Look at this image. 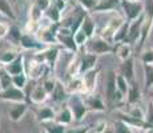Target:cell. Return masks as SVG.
<instances>
[{
	"label": "cell",
	"mask_w": 153,
	"mask_h": 133,
	"mask_svg": "<svg viewBox=\"0 0 153 133\" xmlns=\"http://www.w3.org/2000/svg\"><path fill=\"white\" fill-rule=\"evenodd\" d=\"M10 29L11 25L5 22H0V39H4L10 35Z\"/></svg>",
	"instance_id": "43"
},
{
	"label": "cell",
	"mask_w": 153,
	"mask_h": 133,
	"mask_svg": "<svg viewBox=\"0 0 153 133\" xmlns=\"http://www.w3.org/2000/svg\"><path fill=\"white\" fill-rule=\"evenodd\" d=\"M125 20H123L120 16H113L112 19L108 20V23L105 24V27L101 29V32H100V36L102 37V39L108 40L109 43H113V36L114 33H116V31L119 29V27L124 23Z\"/></svg>",
	"instance_id": "7"
},
{
	"label": "cell",
	"mask_w": 153,
	"mask_h": 133,
	"mask_svg": "<svg viewBox=\"0 0 153 133\" xmlns=\"http://www.w3.org/2000/svg\"><path fill=\"white\" fill-rule=\"evenodd\" d=\"M97 59L99 56L95 55V53L91 52H85L83 56L80 57V76L84 75L85 72L96 68V64H97Z\"/></svg>",
	"instance_id": "15"
},
{
	"label": "cell",
	"mask_w": 153,
	"mask_h": 133,
	"mask_svg": "<svg viewBox=\"0 0 153 133\" xmlns=\"http://www.w3.org/2000/svg\"><path fill=\"white\" fill-rule=\"evenodd\" d=\"M5 69L8 71V73H10L11 76L24 73L25 72V59H24V56L19 55L12 63H10L8 65H5Z\"/></svg>",
	"instance_id": "19"
},
{
	"label": "cell",
	"mask_w": 153,
	"mask_h": 133,
	"mask_svg": "<svg viewBox=\"0 0 153 133\" xmlns=\"http://www.w3.org/2000/svg\"><path fill=\"white\" fill-rule=\"evenodd\" d=\"M84 101L87 104L88 109L92 112H105L107 106H105V103L102 101V99L100 96H96V94L91 93V94H83Z\"/></svg>",
	"instance_id": "14"
},
{
	"label": "cell",
	"mask_w": 153,
	"mask_h": 133,
	"mask_svg": "<svg viewBox=\"0 0 153 133\" xmlns=\"http://www.w3.org/2000/svg\"><path fill=\"white\" fill-rule=\"evenodd\" d=\"M120 7L124 11V15L128 22H133V20L139 19L145 10L143 1H129V0H121Z\"/></svg>",
	"instance_id": "3"
},
{
	"label": "cell",
	"mask_w": 153,
	"mask_h": 133,
	"mask_svg": "<svg viewBox=\"0 0 153 133\" xmlns=\"http://www.w3.org/2000/svg\"><path fill=\"white\" fill-rule=\"evenodd\" d=\"M105 96H107L108 103H119L124 99L121 93L117 92L116 87V72L114 71H109L105 80Z\"/></svg>",
	"instance_id": "4"
},
{
	"label": "cell",
	"mask_w": 153,
	"mask_h": 133,
	"mask_svg": "<svg viewBox=\"0 0 153 133\" xmlns=\"http://www.w3.org/2000/svg\"><path fill=\"white\" fill-rule=\"evenodd\" d=\"M44 16H45L51 23H53V24H60L61 19H63V12H61L60 10H57L55 5L51 4L45 10V12H44Z\"/></svg>",
	"instance_id": "24"
},
{
	"label": "cell",
	"mask_w": 153,
	"mask_h": 133,
	"mask_svg": "<svg viewBox=\"0 0 153 133\" xmlns=\"http://www.w3.org/2000/svg\"><path fill=\"white\" fill-rule=\"evenodd\" d=\"M129 85L131 82L126 80L121 73H116V87H117V92L121 93L124 97H126V93H128Z\"/></svg>",
	"instance_id": "30"
},
{
	"label": "cell",
	"mask_w": 153,
	"mask_h": 133,
	"mask_svg": "<svg viewBox=\"0 0 153 133\" xmlns=\"http://www.w3.org/2000/svg\"><path fill=\"white\" fill-rule=\"evenodd\" d=\"M129 1H141V0H129Z\"/></svg>",
	"instance_id": "50"
},
{
	"label": "cell",
	"mask_w": 153,
	"mask_h": 133,
	"mask_svg": "<svg viewBox=\"0 0 153 133\" xmlns=\"http://www.w3.org/2000/svg\"><path fill=\"white\" fill-rule=\"evenodd\" d=\"M120 73L128 80L129 82L134 81V64L132 59H128L125 61H121V67H120Z\"/></svg>",
	"instance_id": "21"
},
{
	"label": "cell",
	"mask_w": 153,
	"mask_h": 133,
	"mask_svg": "<svg viewBox=\"0 0 153 133\" xmlns=\"http://www.w3.org/2000/svg\"><path fill=\"white\" fill-rule=\"evenodd\" d=\"M99 75H100V68H97V67L88 71V72H85L84 75H81L83 81H84V89H85L84 94L93 93V91H95V88H96V84H97Z\"/></svg>",
	"instance_id": "9"
},
{
	"label": "cell",
	"mask_w": 153,
	"mask_h": 133,
	"mask_svg": "<svg viewBox=\"0 0 153 133\" xmlns=\"http://www.w3.org/2000/svg\"><path fill=\"white\" fill-rule=\"evenodd\" d=\"M19 45L22 47L23 49H27V51H40V49L45 48L43 43H40L39 40H36L33 37V35H29V33H23L22 39L19 41Z\"/></svg>",
	"instance_id": "13"
},
{
	"label": "cell",
	"mask_w": 153,
	"mask_h": 133,
	"mask_svg": "<svg viewBox=\"0 0 153 133\" xmlns=\"http://www.w3.org/2000/svg\"><path fill=\"white\" fill-rule=\"evenodd\" d=\"M121 4V0H100L93 12H111Z\"/></svg>",
	"instance_id": "22"
},
{
	"label": "cell",
	"mask_w": 153,
	"mask_h": 133,
	"mask_svg": "<svg viewBox=\"0 0 153 133\" xmlns=\"http://www.w3.org/2000/svg\"><path fill=\"white\" fill-rule=\"evenodd\" d=\"M146 133H153V126H152L151 129H148V131H146Z\"/></svg>",
	"instance_id": "48"
},
{
	"label": "cell",
	"mask_w": 153,
	"mask_h": 133,
	"mask_svg": "<svg viewBox=\"0 0 153 133\" xmlns=\"http://www.w3.org/2000/svg\"><path fill=\"white\" fill-rule=\"evenodd\" d=\"M67 1H71V0H67Z\"/></svg>",
	"instance_id": "52"
},
{
	"label": "cell",
	"mask_w": 153,
	"mask_h": 133,
	"mask_svg": "<svg viewBox=\"0 0 153 133\" xmlns=\"http://www.w3.org/2000/svg\"><path fill=\"white\" fill-rule=\"evenodd\" d=\"M12 76L8 73L4 65L0 64V89H7V88L12 87Z\"/></svg>",
	"instance_id": "28"
},
{
	"label": "cell",
	"mask_w": 153,
	"mask_h": 133,
	"mask_svg": "<svg viewBox=\"0 0 153 133\" xmlns=\"http://www.w3.org/2000/svg\"><path fill=\"white\" fill-rule=\"evenodd\" d=\"M140 101H141V91L139 85L136 84V81H133L131 82L128 93H126V103H128V105H134L139 104Z\"/></svg>",
	"instance_id": "20"
},
{
	"label": "cell",
	"mask_w": 153,
	"mask_h": 133,
	"mask_svg": "<svg viewBox=\"0 0 153 133\" xmlns=\"http://www.w3.org/2000/svg\"><path fill=\"white\" fill-rule=\"evenodd\" d=\"M43 16H44V11L33 3L32 7L29 8V20H33V22H42Z\"/></svg>",
	"instance_id": "36"
},
{
	"label": "cell",
	"mask_w": 153,
	"mask_h": 133,
	"mask_svg": "<svg viewBox=\"0 0 153 133\" xmlns=\"http://www.w3.org/2000/svg\"><path fill=\"white\" fill-rule=\"evenodd\" d=\"M73 37H75V41H76V44L79 45V48H81V47H85V44L88 43V36H87V33L83 31V29H79V31H76L75 32V35H73Z\"/></svg>",
	"instance_id": "38"
},
{
	"label": "cell",
	"mask_w": 153,
	"mask_h": 133,
	"mask_svg": "<svg viewBox=\"0 0 153 133\" xmlns=\"http://www.w3.org/2000/svg\"><path fill=\"white\" fill-rule=\"evenodd\" d=\"M144 73H145V79H144V87L145 91L151 89L153 87V64H143Z\"/></svg>",
	"instance_id": "31"
},
{
	"label": "cell",
	"mask_w": 153,
	"mask_h": 133,
	"mask_svg": "<svg viewBox=\"0 0 153 133\" xmlns=\"http://www.w3.org/2000/svg\"><path fill=\"white\" fill-rule=\"evenodd\" d=\"M40 133H48V132H47L45 129H42V131H40Z\"/></svg>",
	"instance_id": "49"
},
{
	"label": "cell",
	"mask_w": 153,
	"mask_h": 133,
	"mask_svg": "<svg viewBox=\"0 0 153 133\" xmlns=\"http://www.w3.org/2000/svg\"><path fill=\"white\" fill-rule=\"evenodd\" d=\"M20 53L17 49H13V48H8V49H4V51L0 52V64L1 65H8L10 63H12L15 59L19 56Z\"/></svg>",
	"instance_id": "25"
},
{
	"label": "cell",
	"mask_w": 153,
	"mask_h": 133,
	"mask_svg": "<svg viewBox=\"0 0 153 133\" xmlns=\"http://www.w3.org/2000/svg\"><path fill=\"white\" fill-rule=\"evenodd\" d=\"M131 108L126 111V114L133 119H137V120H145V112L144 109L141 108L139 104H134V105H129Z\"/></svg>",
	"instance_id": "33"
},
{
	"label": "cell",
	"mask_w": 153,
	"mask_h": 133,
	"mask_svg": "<svg viewBox=\"0 0 153 133\" xmlns=\"http://www.w3.org/2000/svg\"><path fill=\"white\" fill-rule=\"evenodd\" d=\"M49 68L45 63H42L37 59H33L31 60V63H25V73H27L28 79L32 80V81H36V80L42 79L44 76V73L48 71Z\"/></svg>",
	"instance_id": "5"
},
{
	"label": "cell",
	"mask_w": 153,
	"mask_h": 133,
	"mask_svg": "<svg viewBox=\"0 0 153 133\" xmlns=\"http://www.w3.org/2000/svg\"><path fill=\"white\" fill-rule=\"evenodd\" d=\"M57 80H59V79L52 77V76H48V77H44V79H43L42 84H43L44 89L47 91V93H48V94H51V93H52V91L55 89V87H56V82H57Z\"/></svg>",
	"instance_id": "37"
},
{
	"label": "cell",
	"mask_w": 153,
	"mask_h": 133,
	"mask_svg": "<svg viewBox=\"0 0 153 133\" xmlns=\"http://www.w3.org/2000/svg\"><path fill=\"white\" fill-rule=\"evenodd\" d=\"M91 132V126L88 125H81V126H76V128H69L67 133H89Z\"/></svg>",
	"instance_id": "44"
},
{
	"label": "cell",
	"mask_w": 153,
	"mask_h": 133,
	"mask_svg": "<svg viewBox=\"0 0 153 133\" xmlns=\"http://www.w3.org/2000/svg\"><path fill=\"white\" fill-rule=\"evenodd\" d=\"M81 29L87 33L88 39H92L93 36H95V31H96V25H95V22H93V19L91 17L89 13L85 15L84 20H83V24H81Z\"/></svg>",
	"instance_id": "27"
},
{
	"label": "cell",
	"mask_w": 153,
	"mask_h": 133,
	"mask_svg": "<svg viewBox=\"0 0 153 133\" xmlns=\"http://www.w3.org/2000/svg\"><path fill=\"white\" fill-rule=\"evenodd\" d=\"M104 133H116V131H114V128H111V126H108L107 131H105Z\"/></svg>",
	"instance_id": "47"
},
{
	"label": "cell",
	"mask_w": 153,
	"mask_h": 133,
	"mask_svg": "<svg viewBox=\"0 0 153 133\" xmlns=\"http://www.w3.org/2000/svg\"><path fill=\"white\" fill-rule=\"evenodd\" d=\"M55 121L59 124H63V125L68 126L75 121V117H73V113L71 111V108L68 106V104H65L63 108H60L57 112H56V117Z\"/></svg>",
	"instance_id": "17"
},
{
	"label": "cell",
	"mask_w": 153,
	"mask_h": 133,
	"mask_svg": "<svg viewBox=\"0 0 153 133\" xmlns=\"http://www.w3.org/2000/svg\"><path fill=\"white\" fill-rule=\"evenodd\" d=\"M35 117H36V121L40 124L48 123V121H53L56 117V112L53 108L51 106H39V108L35 111Z\"/></svg>",
	"instance_id": "16"
},
{
	"label": "cell",
	"mask_w": 153,
	"mask_h": 133,
	"mask_svg": "<svg viewBox=\"0 0 153 133\" xmlns=\"http://www.w3.org/2000/svg\"><path fill=\"white\" fill-rule=\"evenodd\" d=\"M113 128H114V131H116V133H133L132 126L121 119H117L114 121Z\"/></svg>",
	"instance_id": "34"
},
{
	"label": "cell",
	"mask_w": 153,
	"mask_h": 133,
	"mask_svg": "<svg viewBox=\"0 0 153 133\" xmlns=\"http://www.w3.org/2000/svg\"><path fill=\"white\" fill-rule=\"evenodd\" d=\"M10 36H11V39H12L13 41H17V43H19L20 39H22V36H23V32L20 31L19 27H16V25H11Z\"/></svg>",
	"instance_id": "40"
},
{
	"label": "cell",
	"mask_w": 153,
	"mask_h": 133,
	"mask_svg": "<svg viewBox=\"0 0 153 133\" xmlns=\"http://www.w3.org/2000/svg\"><path fill=\"white\" fill-rule=\"evenodd\" d=\"M28 112V103H12L8 109V117L12 123H19Z\"/></svg>",
	"instance_id": "11"
},
{
	"label": "cell",
	"mask_w": 153,
	"mask_h": 133,
	"mask_svg": "<svg viewBox=\"0 0 153 133\" xmlns=\"http://www.w3.org/2000/svg\"><path fill=\"white\" fill-rule=\"evenodd\" d=\"M0 101H8V103H28L27 96H25L24 91L20 88L12 87L7 88V89H0ZM29 104V103H28Z\"/></svg>",
	"instance_id": "6"
},
{
	"label": "cell",
	"mask_w": 153,
	"mask_h": 133,
	"mask_svg": "<svg viewBox=\"0 0 153 133\" xmlns=\"http://www.w3.org/2000/svg\"><path fill=\"white\" fill-rule=\"evenodd\" d=\"M85 48H87V52L95 53L97 56L114 52V45H112V43L102 39L101 36H93L92 39H89L88 43L85 44Z\"/></svg>",
	"instance_id": "1"
},
{
	"label": "cell",
	"mask_w": 153,
	"mask_h": 133,
	"mask_svg": "<svg viewBox=\"0 0 153 133\" xmlns=\"http://www.w3.org/2000/svg\"><path fill=\"white\" fill-rule=\"evenodd\" d=\"M67 104L71 108L75 117V121H81L84 119V116L89 112L87 104L84 101L83 94H69V99L67 101Z\"/></svg>",
	"instance_id": "2"
},
{
	"label": "cell",
	"mask_w": 153,
	"mask_h": 133,
	"mask_svg": "<svg viewBox=\"0 0 153 133\" xmlns=\"http://www.w3.org/2000/svg\"><path fill=\"white\" fill-rule=\"evenodd\" d=\"M0 15H3L4 17H8V19H11V20L16 19L13 8H12V5L10 4L8 0H0Z\"/></svg>",
	"instance_id": "32"
},
{
	"label": "cell",
	"mask_w": 153,
	"mask_h": 133,
	"mask_svg": "<svg viewBox=\"0 0 153 133\" xmlns=\"http://www.w3.org/2000/svg\"><path fill=\"white\" fill-rule=\"evenodd\" d=\"M28 81H29V79H28V76H27V73H20V75H15L12 76V82H13V85L15 87H17V88H20V89H24L25 88V85L28 84Z\"/></svg>",
	"instance_id": "35"
},
{
	"label": "cell",
	"mask_w": 153,
	"mask_h": 133,
	"mask_svg": "<svg viewBox=\"0 0 153 133\" xmlns=\"http://www.w3.org/2000/svg\"><path fill=\"white\" fill-rule=\"evenodd\" d=\"M65 87L69 94H84L85 93L84 81L81 76H76V77L68 80L65 82Z\"/></svg>",
	"instance_id": "18"
},
{
	"label": "cell",
	"mask_w": 153,
	"mask_h": 133,
	"mask_svg": "<svg viewBox=\"0 0 153 133\" xmlns=\"http://www.w3.org/2000/svg\"><path fill=\"white\" fill-rule=\"evenodd\" d=\"M129 24H131V22L125 20V22L119 27V29L116 31V33H114V36H113V43L114 44H120V43H124L125 41L126 36H128Z\"/></svg>",
	"instance_id": "26"
},
{
	"label": "cell",
	"mask_w": 153,
	"mask_h": 133,
	"mask_svg": "<svg viewBox=\"0 0 153 133\" xmlns=\"http://www.w3.org/2000/svg\"><path fill=\"white\" fill-rule=\"evenodd\" d=\"M35 4H36L37 7H40L44 12H45V10L49 7V5H51V0H36V1H35Z\"/></svg>",
	"instance_id": "46"
},
{
	"label": "cell",
	"mask_w": 153,
	"mask_h": 133,
	"mask_svg": "<svg viewBox=\"0 0 153 133\" xmlns=\"http://www.w3.org/2000/svg\"><path fill=\"white\" fill-rule=\"evenodd\" d=\"M114 53L117 55L120 61H125L128 59H131L132 55V47L128 43H120L117 45H114Z\"/></svg>",
	"instance_id": "23"
},
{
	"label": "cell",
	"mask_w": 153,
	"mask_h": 133,
	"mask_svg": "<svg viewBox=\"0 0 153 133\" xmlns=\"http://www.w3.org/2000/svg\"><path fill=\"white\" fill-rule=\"evenodd\" d=\"M49 94L47 93V91L44 89L43 84H36L33 88H32L31 93H29V103L33 105H42L48 100Z\"/></svg>",
	"instance_id": "12"
},
{
	"label": "cell",
	"mask_w": 153,
	"mask_h": 133,
	"mask_svg": "<svg viewBox=\"0 0 153 133\" xmlns=\"http://www.w3.org/2000/svg\"><path fill=\"white\" fill-rule=\"evenodd\" d=\"M43 129H45L48 133H67V126L63 125V124H59L56 121H48V123H44L42 124Z\"/></svg>",
	"instance_id": "29"
},
{
	"label": "cell",
	"mask_w": 153,
	"mask_h": 133,
	"mask_svg": "<svg viewBox=\"0 0 153 133\" xmlns=\"http://www.w3.org/2000/svg\"><path fill=\"white\" fill-rule=\"evenodd\" d=\"M49 97H51V100L55 103V104H61V103L68 101L69 93H68V91H67L65 82L61 81V80H57L55 89L52 91V93L49 94Z\"/></svg>",
	"instance_id": "10"
},
{
	"label": "cell",
	"mask_w": 153,
	"mask_h": 133,
	"mask_svg": "<svg viewBox=\"0 0 153 133\" xmlns=\"http://www.w3.org/2000/svg\"><path fill=\"white\" fill-rule=\"evenodd\" d=\"M108 128V124L105 120H99L97 123H95V126H93V132L95 133H104Z\"/></svg>",
	"instance_id": "42"
},
{
	"label": "cell",
	"mask_w": 153,
	"mask_h": 133,
	"mask_svg": "<svg viewBox=\"0 0 153 133\" xmlns=\"http://www.w3.org/2000/svg\"><path fill=\"white\" fill-rule=\"evenodd\" d=\"M51 4L55 5L57 10H60L61 12H64L67 8V4H68V1L67 0H51Z\"/></svg>",
	"instance_id": "45"
},
{
	"label": "cell",
	"mask_w": 153,
	"mask_h": 133,
	"mask_svg": "<svg viewBox=\"0 0 153 133\" xmlns=\"http://www.w3.org/2000/svg\"><path fill=\"white\" fill-rule=\"evenodd\" d=\"M141 61L143 64H153V48L145 49L141 55Z\"/></svg>",
	"instance_id": "41"
},
{
	"label": "cell",
	"mask_w": 153,
	"mask_h": 133,
	"mask_svg": "<svg viewBox=\"0 0 153 133\" xmlns=\"http://www.w3.org/2000/svg\"><path fill=\"white\" fill-rule=\"evenodd\" d=\"M151 103L153 104V94H152V97H151Z\"/></svg>",
	"instance_id": "51"
},
{
	"label": "cell",
	"mask_w": 153,
	"mask_h": 133,
	"mask_svg": "<svg viewBox=\"0 0 153 133\" xmlns=\"http://www.w3.org/2000/svg\"><path fill=\"white\" fill-rule=\"evenodd\" d=\"M76 1L80 4L81 8H84L87 12H93L96 7H97L100 0H76Z\"/></svg>",
	"instance_id": "39"
},
{
	"label": "cell",
	"mask_w": 153,
	"mask_h": 133,
	"mask_svg": "<svg viewBox=\"0 0 153 133\" xmlns=\"http://www.w3.org/2000/svg\"><path fill=\"white\" fill-rule=\"evenodd\" d=\"M144 17H145V15H141L139 19L133 20V22H131V24H129V31H128V36H126V39L124 43H128V44H136L140 41V37H141V28H143V23H144Z\"/></svg>",
	"instance_id": "8"
}]
</instances>
